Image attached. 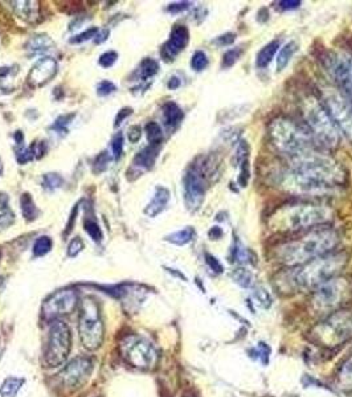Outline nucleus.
Returning <instances> with one entry per match:
<instances>
[{"label":"nucleus","instance_id":"obj_18","mask_svg":"<svg viewBox=\"0 0 352 397\" xmlns=\"http://www.w3.org/2000/svg\"><path fill=\"white\" fill-rule=\"evenodd\" d=\"M57 62L52 57H44L37 61L28 74V83L32 88H41L48 84L49 81L57 73Z\"/></svg>","mask_w":352,"mask_h":397},{"label":"nucleus","instance_id":"obj_58","mask_svg":"<svg viewBox=\"0 0 352 397\" xmlns=\"http://www.w3.org/2000/svg\"><path fill=\"white\" fill-rule=\"evenodd\" d=\"M109 36V31L106 29V31H102L101 34H97V36L94 37V41H96V44H101L102 41H105L106 39Z\"/></svg>","mask_w":352,"mask_h":397},{"label":"nucleus","instance_id":"obj_5","mask_svg":"<svg viewBox=\"0 0 352 397\" xmlns=\"http://www.w3.org/2000/svg\"><path fill=\"white\" fill-rule=\"evenodd\" d=\"M269 137L279 151L292 158L316 150L313 135L286 118H276L270 122Z\"/></svg>","mask_w":352,"mask_h":397},{"label":"nucleus","instance_id":"obj_19","mask_svg":"<svg viewBox=\"0 0 352 397\" xmlns=\"http://www.w3.org/2000/svg\"><path fill=\"white\" fill-rule=\"evenodd\" d=\"M169 200H170V191L167 188L159 186L155 190L154 197L151 199V202L145 208V214L148 217L158 216L159 214H162L163 209L166 208Z\"/></svg>","mask_w":352,"mask_h":397},{"label":"nucleus","instance_id":"obj_16","mask_svg":"<svg viewBox=\"0 0 352 397\" xmlns=\"http://www.w3.org/2000/svg\"><path fill=\"white\" fill-rule=\"evenodd\" d=\"M78 302L77 293L72 289L60 290L52 294L43 305V315L47 319H56L61 315L71 314Z\"/></svg>","mask_w":352,"mask_h":397},{"label":"nucleus","instance_id":"obj_29","mask_svg":"<svg viewBox=\"0 0 352 397\" xmlns=\"http://www.w3.org/2000/svg\"><path fill=\"white\" fill-rule=\"evenodd\" d=\"M158 61H155L154 59H145L139 65V76L143 81L154 77L158 73Z\"/></svg>","mask_w":352,"mask_h":397},{"label":"nucleus","instance_id":"obj_25","mask_svg":"<svg viewBox=\"0 0 352 397\" xmlns=\"http://www.w3.org/2000/svg\"><path fill=\"white\" fill-rule=\"evenodd\" d=\"M298 50V44L292 40L286 43L282 48L279 49V57H277V72H282L289 62L292 61L293 56Z\"/></svg>","mask_w":352,"mask_h":397},{"label":"nucleus","instance_id":"obj_53","mask_svg":"<svg viewBox=\"0 0 352 397\" xmlns=\"http://www.w3.org/2000/svg\"><path fill=\"white\" fill-rule=\"evenodd\" d=\"M132 113H133V109L132 108L121 109V110L118 111V116L115 117V120H114V126H115V127H118V126L121 125L122 122L126 120V118H127V117H129V116H130Z\"/></svg>","mask_w":352,"mask_h":397},{"label":"nucleus","instance_id":"obj_45","mask_svg":"<svg viewBox=\"0 0 352 397\" xmlns=\"http://www.w3.org/2000/svg\"><path fill=\"white\" fill-rule=\"evenodd\" d=\"M248 153H249L248 142L240 141V142L237 144V148H236V162H237L239 165H241L244 160L248 159Z\"/></svg>","mask_w":352,"mask_h":397},{"label":"nucleus","instance_id":"obj_49","mask_svg":"<svg viewBox=\"0 0 352 397\" xmlns=\"http://www.w3.org/2000/svg\"><path fill=\"white\" fill-rule=\"evenodd\" d=\"M241 166V171H240V176H239V183L241 187H246L248 181H249V176H251V171H249V160H244Z\"/></svg>","mask_w":352,"mask_h":397},{"label":"nucleus","instance_id":"obj_30","mask_svg":"<svg viewBox=\"0 0 352 397\" xmlns=\"http://www.w3.org/2000/svg\"><path fill=\"white\" fill-rule=\"evenodd\" d=\"M145 130H146L147 141L150 145H160V142L163 141V132L157 122H153V120L148 122Z\"/></svg>","mask_w":352,"mask_h":397},{"label":"nucleus","instance_id":"obj_46","mask_svg":"<svg viewBox=\"0 0 352 397\" xmlns=\"http://www.w3.org/2000/svg\"><path fill=\"white\" fill-rule=\"evenodd\" d=\"M117 90V86L113 84L111 81H108V80H105V81H101L97 86V95L99 97H106L111 95L113 92H115Z\"/></svg>","mask_w":352,"mask_h":397},{"label":"nucleus","instance_id":"obj_48","mask_svg":"<svg viewBox=\"0 0 352 397\" xmlns=\"http://www.w3.org/2000/svg\"><path fill=\"white\" fill-rule=\"evenodd\" d=\"M234 40H236V35L232 34V32H227V34H224L221 36L216 37L212 43L219 46V47H228V46H231V44L234 43Z\"/></svg>","mask_w":352,"mask_h":397},{"label":"nucleus","instance_id":"obj_37","mask_svg":"<svg viewBox=\"0 0 352 397\" xmlns=\"http://www.w3.org/2000/svg\"><path fill=\"white\" fill-rule=\"evenodd\" d=\"M109 163V154H108L106 151L101 153V154L94 159V162H93V172H94V174H101V172H104L105 169H108Z\"/></svg>","mask_w":352,"mask_h":397},{"label":"nucleus","instance_id":"obj_13","mask_svg":"<svg viewBox=\"0 0 352 397\" xmlns=\"http://www.w3.org/2000/svg\"><path fill=\"white\" fill-rule=\"evenodd\" d=\"M325 108L334 120L338 130L352 144V106L349 101L337 90L328 89L325 92Z\"/></svg>","mask_w":352,"mask_h":397},{"label":"nucleus","instance_id":"obj_59","mask_svg":"<svg viewBox=\"0 0 352 397\" xmlns=\"http://www.w3.org/2000/svg\"><path fill=\"white\" fill-rule=\"evenodd\" d=\"M3 174V165H1V160H0V175Z\"/></svg>","mask_w":352,"mask_h":397},{"label":"nucleus","instance_id":"obj_38","mask_svg":"<svg viewBox=\"0 0 352 397\" xmlns=\"http://www.w3.org/2000/svg\"><path fill=\"white\" fill-rule=\"evenodd\" d=\"M74 114H68V116H62V117H59L57 120H55V123H53V126H52V129L53 130H56V132H68V125L71 123V120H73Z\"/></svg>","mask_w":352,"mask_h":397},{"label":"nucleus","instance_id":"obj_56","mask_svg":"<svg viewBox=\"0 0 352 397\" xmlns=\"http://www.w3.org/2000/svg\"><path fill=\"white\" fill-rule=\"evenodd\" d=\"M208 236H209L211 240H219V239L223 237V230H221L220 227H213V228H211V230H209Z\"/></svg>","mask_w":352,"mask_h":397},{"label":"nucleus","instance_id":"obj_20","mask_svg":"<svg viewBox=\"0 0 352 397\" xmlns=\"http://www.w3.org/2000/svg\"><path fill=\"white\" fill-rule=\"evenodd\" d=\"M159 147L157 145H148L134 158V166L138 169H150L158 158Z\"/></svg>","mask_w":352,"mask_h":397},{"label":"nucleus","instance_id":"obj_23","mask_svg":"<svg viewBox=\"0 0 352 397\" xmlns=\"http://www.w3.org/2000/svg\"><path fill=\"white\" fill-rule=\"evenodd\" d=\"M184 118V113L175 102H167L163 106V120L166 126L176 127Z\"/></svg>","mask_w":352,"mask_h":397},{"label":"nucleus","instance_id":"obj_21","mask_svg":"<svg viewBox=\"0 0 352 397\" xmlns=\"http://www.w3.org/2000/svg\"><path fill=\"white\" fill-rule=\"evenodd\" d=\"M279 40H273L270 43H267V46H264L261 50L257 53V57H255V67L260 68V69H265L269 65L272 60L274 59L276 53L279 52Z\"/></svg>","mask_w":352,"mask_h":397},{"label":"nucleus","instance_id":"obj_40","mask_svg":"<svg viewBox=\"0 0 352 397\" xmlns=\"http://www.w3.org/2000/svg\"><path fill=\"white\" fill-rule=\"evenodd\" d=\"M117 59H118V53L114 52V50H109V52H105L104 55H101L98 62L102 68H111L115 64Z\"/></svg>","mask_w":352,"mask_h":397},{"label":"nucleus","instance_id":"obj_36","mask_svg":"<svg viewBox=\"0 0 352 397\" xmlns=\"http://www.w3.org/2000/svg\"><path fill=\"white\" fill-rule=\"evenodd\" d=\"M62 183H64V179L59 174H45L43 178V186L45 190H49V191H55L60 188Z\"/></svg>","mask_w":352,"mask_h":397},{"label":"nucleus","instance_id":"obj_50","mask_svg":"<svg viewBox=\"0 0 352 397\" xmlns=\"http://www.w3.org/2000/svg\"><path fill=\"white\" fill-rule=\"evenodd\" d=\"M206 263L211 270H213L215 273H223V265L220 264L219 260L216 257H213L212 254L206 253Z\"/></svg>","mask_w":352,"mask_h":397},{"label":"nucleus","instance_id":"obj_1","mask_svg":"<svg viewBox=\"0 0 352 397\" xmlns=\"http://www.w3.org/2000/svg\"><path fill=\"white\" fill-rule=\"evenodd\" d=\"M346 181V172L334 158L311 150L290 159V169L282 175L281 187L307 196L332 193Z\"/></svg>","mask_w":352,"mask_h":397},{"label":"nucleus","instance_id":"obj_35","mask_svg":"<svg viewBox=\"0 0 352 397\" xmlns=\"http://www.w3.org/2000/svg\"><path fill=\"white\" fill-rule=\"evenodd\" d=\"M253 298H255V305H258L262 309H269L272 305V297L264 288H255L253 291Z\"/></svg>","mask_w":352,"mask_h":397},{"label":"nucleus","instance_id":"obj_54","mask_svg":"<svg viewBox=\"0 0 352 397\" xmlns=\"http://www.w3.org/2000/svg\"><path fill=\"white\" fill-rule=\"evenodd\" d=\"M77 212H78V204L74 205V208L72 209L69 221H68V224H66V229H65V232H64V236H65V237H66V236L71 233V230L73 229L74 223H76V217H77Z\"/></svg>","mask_w":352,"mask_h":397},{"label":"nucleus","instance_id":"obj_9","mask_svg":"<svg viewBox=\"0 0 352 397\" xmlns=\"http://www.w3.org/2000/svg\"><path fill=\"white\" fill-rule=\"evenodd\" d=\"M78 331L81 343L86 349L96 351L102 346L105 339V326L97 301L92 297H86L81 302Z\"/></svg>","mask_w":352,"mask_h":397},{"label":"nucleus","instance_id":"obj_43","mask_svg":"<svg viewBox=\"0 0 352 397\" xmlns=\"http://www.w3.org/2000/svg\"><path fill=\"white\" fill-rule=\"evenodd\" d=\"M255 354L258 355L257 358L261 361L264 365H267L269 363V355H270V347L265 344V343H258L255 347Z\"/></svg>","mask_w":352,"mask_h":397},{"label":"nucleus","instance_id":"obj_6","mask_svg":"<svg viewBox=\"0 0 352 397\" xmlns=\"http://www.w3.org/2000/svg\"><path fill=\"white\" fill-rule=\"evenodd\" d=\"M351 337L352 312L344 309L325 316V319L309 333L310 342L323 349L339 347Z\"/></svg>","mask_w":352,"mask_h":397},{"label":"nucleus","instance_id":"obj_2","mask_svg":"<svg viewBox=\"0 0 352 397\" xmlns=\"http://www.w3.org/2000/svg\"><path fill=\"white\" fill-rule=\"evenodd\" d=\"M347 263V253H328L301 266H295L286 273H282L276 281L277 288L285 293L316 290L331 278L338 277Z\"/></svg>","mask_w":352,"mask_h":397},{"label":"nucleus","instance_id":"obj_52","mask_svg":"<svg viewBox=\"0 0 352 397\" xmlns=\"http://www.w3.org/2000/svg\"><path fill=\"white\" fill-rule=\"evenodd\" d=\"M141 137H142V129L139 127V126H132L130 129H129V132H127V138H129V141L132 142V144H135V142H138L139 139H141Z\"/></svg>","mask_w":352,"mask_h":397},{"label":"nucleus","instance_id":"obj_7","mask_svg":"<svg viewBox=\"0 0 352 397\" xmlns=\"http://www.w3.org/2000/svg\"><path fill=\"white\" fill-rule=\"evenodd\" d=\"M352 300V281L346 277L331 278L316 288L311 300V307L319 316L343 310Z\"/></svg>","mask_w":352,"mask_h":397},{"label":"nucleus","instance_id":"obj_10","mask_svg":"<svg viewBox=\"0 0 352 397\" xmlns=\"http://www.w3.org/2000/svg\"><path fill=\"white\" fill-rule=\"evenodd\" d=\"M72 349V334L68 325L55 319L49 328L48 339L44 349V364L56 368L64 364Z\"/></svg>","mask_w":352,"mask_h":397},{"label":"nucleus","instance_id":"obj_24","mask_svg":"<svg viewBox=\"0 0 352 397\" xmlns=\"http://www.w3.org/2000/svg\"><path fill=\"white\" fill-rule=\"evenodd\" d=\"M231 277L239 286L244 289H251L255 285V276L253 273L244 266H239L234 270H232Z\"/></svg>","mask_w":352,"mask_h":397},{"label":"nucleus","instance_id":"obj_57","mask_svg":"<svg viewBox=\"0 0 352 397\" xmlns=\"http://www.w3.org/2000/svg\"><path fill=\"white\" fill-rule=\"evenodd\" d=\"M181 78L179 77H176V76H174V77H171L170 80H169V89L171 90H175V89H178L179 86H181Z\"/></svg>","mask_w":352,"mask_h":397},{"label":"nucleus","instance_id":"obj_31","mask_svg":"<svg viewBox=\"0 0 352 397\" xmlns=\"http://www.w3.org/2000/svg\"><path fill=\"white\" fill-rule=\"evenodd\" d=\"M53 246V242L49 239L48 236H41L37 239L36 242L34 244V254L36 257H41V256H45L50 252Z\"/></svg>","mask_w":352,"mask_h":397},{"label":"nucleus","instance_id":"obj_39","mask_svg":"<svg viewBox=\"0 0 352 397\" xmlns=\"http://www.w3.org/2000/svg\"><path fill=\"white\" fill-rule=\"evenodd\" d=\"M97 34L98 28L92 27V28L86 29L85 32H83V34H80V35H77V36L72 37V39L69 40V43H71V44H80V43H83V41L90 40L92 37L97 36Z\"/></svg>","mask_w":352,"mask_h":397},{"label":"nucleus","instance_id":"obj_8","mask_svg":"<svg viewBox=\"0 0 352 397\" xmlns=\"http://www.w3.org/2000/svg\"><path fill=\"white\" fill-rule=\"evenodd\" d=\"M302 110L304 120L313 132L311 135L316 144L328 148L337 147L339 144V130L325 105H322L316 97H307L304 99Z\"/></svg>","mask_w":352,"mask_h":397},{"label":"nucleus","instance_id":"obj_27","mask_svg":"<svg viewBox=\"0 0 352 397\" xmlns=\"http://www.w3.org/2000/svg\"><path fill=\"white\" fill-rule=\"evenodd\" d=\"M20 207H22V212H23V216L27 221H34L40 215V211H38V208H37L32 196L29 193L22 195Z\"/></svg>","mask_w":352,"mask_h":397},{"label":"nucleus","instance_id":"obj_32","mask_svg":"<svg viewBox=\"0 0 352 397\" xmlns=\"http://www.w3.org/2000/svg\"><path fill=\"white\" fill-rule=\"evenodd\" d=\"M84 228H85V232L90 236V239L96 242H101L102 239H104V235H102V230L99 228L97 223L94 220H89L86 218L85 223H84Z\"/></svg>","mask_w":352,"mask_h":397},{"label":"nucleus","instance_id":"obj_47","mask_svg":"<svg viewBox=\"0 0 352 397\" xmlns=\"http://www.w3.org/2000/svg\"><path fill=\"white\" fill-rule=\"evenodd\" d=\"M50 46V41L47 36H36L32 43H31V48L32 50H36V52H40V50H47L49 49L48 47Z\"/></svg>","mask_w":352,"mask_h":397},{"label":"nucleus","instance_id":"obj_51","mask_svg":"<svg viewBox=\"0 0 352 397\" xmlns=\"http://www.w3.org/2000/svg\"><path fill=\"white\" fill-rule=\"evenodd\" d=\"M191 3L188 1H179V3H172L167 7V11L171 13H179L185 11L187 8H190Z\"/></svg>","mask_w":352,"mask_h":397},{"label":"nucleus","instance_id":"obj_42","mask_svg":"<svg viewBox=\"0 0 352 397\" xmlns=\"http://www.w3.org/2000/svg\"><path fill=\"white\" fill-rule=\"evenodd\" d=\"M84 241L81 240L80 237H74L72 241L69 242V246H68V256L69 257H76L78 256L80 253L83 252L84 249Z\"/></svg>","mask_w":352,"mask_h":397},{"label":"nucleus","instance_id":"obj_4","mask_svg":"<svg viewBox=\"0 0 352 397\" xmlns=\"http://www.w3.org/2000/svg\"><path fill=\"white\" fill-rule=\"evenodd\" d=\"M332 211L326 205L298 203L285 205L269 218V228L279 232H295L325 224L332 218Z\"/></svg>","mask_w":352,"mask_h":397},{"label":"nucleus","instance_id":"obj_28","mask_svg":"<svg viewBox=\"0 0 352 397\" xmlns=\"http://www.w3.org/2000/svg\"><path fill=\"white\" fill-rule=\"evenodd\" d=\"M194 237L195 229L192 227H185L184 229H181L178 232H174L169 236H166V240L171 242V244L183 246V245L190 244L191 241L194 240Z\"/></svg>","mask_w":352,"mask_h":397},{"label":"nucleus","instance_id":"obj_33","mask_svg":"<svg viewBox=\"0 0 352 397\" xmlns=\"http://www.w3.org/2000/svg\"><path fill=\"white\" fill-rule=\"evenodd\" d=\"M243 55V49L240 47L237 48L228 49L224 56H223V68H231L233 67L237 60L241 57Z\"/></svg>","mask_w":352,"mask_h":397},{"label":"nucleus","instance_id":"obj_15","mask_svg":"<svg viewBox=\"0 0 352 397\" xmlns=\"http://www.w3.org/2000/svg\"><path fill=\"white\" fill-rule=\"evenodd\" d=\"M93 370H94V363L92 358L77 356L71 363H68V365L64 367L59 376L61 383L65 385V388L74 391L85 384Z\"/></svg>","mask_w":352,"mask_h":397},{"label":"nucleus","instance_id":"obj_34","mask_svg":"<svg viewBox=\"0 0 352 397\" xmlns=\"http://www.w3.org/2000/svg\"><path fill=\"white\" fill-rule=\"evenodd\" d=\"M208 67V57L203 50H196L191 59V68L195 72H202Z\"/></svg>","mask_w":352,"mask_h":397},{"label":"nucleus","instance_id":"obj_12","mask_svg":"<svg viewBox=\"0 0 352 397\" xmlns=\"http://www.w3.org/2000/svg\"><path fill=\"white\" fill-rule=\"evenodd\" d=\"M331 77L339 88L340 95L352 106V53L346 50L331 52L325 60Z\"/></svg>","mask_w":352,"mask_h":397},{"label":"nucleus","instance_id":"obj_22","mask_svg":"<svg viewBox=\"0 0 352 397\" xmlns=\"http://www.w3.org/2000/svg\"><path fill=\"white\" fill-rule=\"evenodd\" d=\"M337 386L342 392L352 393V356L342 364L337 377Z\"/></svg>","mask_w":352,"mask_h":397},{"label":"nucleus","instance_id":"obj_26","mask_svg":"<svg viewBox=\"0 0 352 397\" xmlns=\"http://www.w3.org/2000/svg\"><path fill=\"white\" fill-rule=\"evenodd\" d=\"M24 379H20V377H13V376L7 377V379L1 383V385H0V396H16V395H17V392L22 389V386L24 384Z\"/></svg>","mask_w":352,"mask_h":397},{"label":"nucleus","instance_id":"obj_17","mask_svg":"<svg viewBox=\"0 0 352 397\" xmlns=\"http://www.w3.org/2000/svg\"><path fill=\"white\" fill-rule=\"evenodd\" d=\"M190 31L185 25H176L171 29L170 37L163 46L160 55L164 61L175 60V57L188 46Z\"/></svg>","mask_w":352,"mask_h":397},{"label":"nucleus","instance_id":"obj_41","mask_svg":"<svg viewBox=\"0 0 352 397\" xmlns=\"http://www.w3.org/2000/svg\"><path fill=\"white\" fill-rule=\"evenodd\" d=\"M123 145H125V139H123V134L118 132L115 135V138L113 139V155L115 159H120L123 154Z\"/></svg>","mask_w":352,"mask_h":397},{"label":"nucleus","instance_id":"obj_11","mask_svg":"<svg viewBox=\"0 0 352 397\" xmlns=\"http://www.w3.org/2000/svg\"><path fill=\"white\" fill-rule=\"evenodd\" d=\"M123 359L139 370H151L158 363V351L142 337L130 335L121 342Z\"/></svg>","mask_w":352,"mask_h":397},{"label":"nucleus","instance_id":"obj_44","mask_svg":"<svg viewBox=\"0 0 352 397\" xmlns=\"http://www.w3.org/2000/svg\"><path fill=\"white\" fill-rule=\"evenodd\" d=\"M16 159L20 165H25L28 162H31L32 159H35V153H34V148L32 147H28V148H20L16 154Z\"/></svg>","mask_w":352,"mask_h":397},{"label":"nucleus","instance_id":"obj_55","mask_svg":"<svg viewBox=\"0 0 352 397\" xmlns=\"http://www.w3.org/2000/svg\"><path fill=\"white\" fill-rule=\"evenodd\" d=\"M279 7L283 8V10H293V8H297L298 6H301V1H297V0H290V1H279Z\"/></svg>","mask_w":352,"mask_h":397},{"label":"nucleus","instance_id":"obj_14","mask_svg":"<svg viewBox=\"0 0 352 397\" xmlns=\"http://www.w3.org/2000/svg\"><path fill=\"white\" fill-rule=\"evenodd\" d=\"M206 176L199 165H192L184 175V203L190 211H197L203 202L206 191Z\"/></svg>","mask_w":352,"mask_h":397},{"label":"nucleus","instance_id":"obj_3","mask_svg":"<svg viewBox=\"0 0 352 397\" xmlns=\"http://www.w3.org/2000/svg\"><path fill=\"white\" fill-rule=\"evenodd\" d=\"M338 242L339 236L334 229H313L297 240L279 245L276 249V260L289 267L301 266L332 252Z\"/></svg>","mask_w":352,"mask_h":397}]
</instances>
